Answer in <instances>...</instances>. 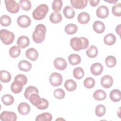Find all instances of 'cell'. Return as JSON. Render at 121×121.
Here are the masks:
<instances>
[{"mask_svg":"<svg viewBox=\"0 0 121 121\" xmlns=\"http://www.w3.org/2000/svg\"><path fill=\"white\" fill-rule=\"evenodd\" d=\"M76 82L71 79L67 80L64 83V87L69 92L74 91L77 88Z\"/></svg>","mask_w":121,"mask_h":121,"instance_id":"obj_27","label":"cell"},{"mask_svg":"<svg viewBox=\"0 0 121 121\" xmlns=\"http://www.w3.org/2000/svg\"><path fill=\"white\" fill-rule=\"evenodd\" d=\"M109 14V9L106 6L101 5L98 7L96 10V14L97 17L100 18H106Z\"/></svg>","mask_w":121,"mask_h":121,"instance_id":"obj_9","label":"cell"},{"mask_svg":"<svg viewBox=\"0 0 121 121\" xmlns=\"http://www.w3.org/2000/svg\"><path fill=\"white\" fill-rule=\"evenodd\" d=\"M95 80L92 77L86 78L84 81V86L87 88H92L95 86Z\"/></svg>","mask_w":121,"mask_h":121,"instance_id":"obj_40","label":"cell"},{"mask_svg":"<svg viewBox=\"0 0 121 121\" xmlns=\"http://www.w3.org/2000/svg\"><path fill=\"white\" fill-rule=\"evenodd\" d=\"M86 54L89 58H94L98 54V49L97 47L94 45H91L86 51Z\"/></svg>","mask_w":121,"mask_h":121,"instance_id":"obj_30","label":"cell"},{"mask_svg":"<svg viewBox=\"0 0 121 121\" xmlns=\"http://www.w3.org/2000/svg\"><path fill=\"white\" fill-rule=\"evenodd\" d=\"M110 98L111 100L114 102L120 101L121 99V93L120 90L117 89L112 90L110 94Z\"/></svg>","mask_w":121,"mask_h":121,"instance_id":"obj_23","label":"cell"},{"mask_svg":"<svg viewBox=\"0 0 121 121\" xmlns=\"http://www.w3.org/2000/svg\"><path fill=\"white\" fill-rule=\"evenodd\" d=\"M28 99L30 102L36 108L42 102V98L38 95V94L37 93H33L31 94Z\"/></svg>","mask_w":121,"mask_h":121,"instance_id":"obj_19","label":"cell"},{"mask_svg":"<svg viewBox=\"0 0 121 121\" xmlns=\"http://www.w3.org/2000/svg\"><path fill=\"white\" fill-rule=\"evenodd\" d=\"M53 64L56 69L60 70H64L67 66L66 60L61 57L56 58L54 60Z\"/></svg>","mask_w":121,"mask_h":121,"instance_id":"obj_10","label":"cell"},{"mask_svg":"<svg viewBox=\"0 0 121 121\" xmlns=\"http://www.w3.org/2000/svg\"><path fill=\"white\" fill-rule=\"evenodd\" d=\"M17 43L20 48H25L29 45L30 40L27 36L21 35L18 38Z\"/></svg>","mask_w":121,"mask_h":121,"instance_id":"obj_15","label":"cell"},{"mask_svg":"<svg viewBox=\"0 0 121 121\" xmlns=\"http://www.w3.org/2000/svg\"><path fill=\"white\" fill-rule=\"evenodd\" d=\"M106 112V108L103 104H98L96 106L95 109V113L98 117L103 116Z\"/></svg>","mask_w":121,"mask_h":121,"instance_id":"obj_39","label":"cell"},{"mask_svg":"<svg viewBox=\"0 0 121 121\" xmlns=\"http://www.w3.org/2000/svg\"><path fill=\"white\" fill-rule=\"evenodd\" d=\"M0 23L3 26H9L11 23V19L8 15H2L0 18Z\"/></svg>","mask_w":121,"mask_h":121,"instance_id":"obj_38","label":"cell"},{"mask_svg":"<svg viewBox=\"0 0 121 121\" xmlns=\"http://www.w3.org/2000/svg\"><path fill=\"white\" fill-rule=\"evenodd\" d=\"M104 1L106 2H108L110 3H112V4H115L117 2H118V0H104Z\"/></svg>","mask_w":121,"mask_h":121,"instance_id":"obj_49","label":"cell"},{"mask_svg":"<svg viewBox=\"0 0 121 121\" xmlns=\"http://www.w3.org/2000/svg\"><path fill=\"white\" fill-rule=\"evenodd\" d=\"M32 67V64L26 60H21L18 64L19 69L20 70L25 72H28L30 70Z\"/></svg>","mask_w":121,"mask_h":121,"instance_id":"obj_18","label":"cell"},{"mask_svg":"<svg viewBox=\"0 0 121 121\" xmlns=\"http://www.w3.org/2000/svg\"><path fill=\"white\" fill-rule=\"evenodd\" d=\"M112 13L116 17L121 16V3H118L112 7Z\"/></svg>","mask_w":121,"mask_h":121,"instance_id":"obj_42","label":"cell"},{"mask_svg":"<svg viewBox=\"0 0 121 121\" xmlns=\"http://www.w3.org/2000/svg\"><path fill=\"white\" fill-rule=\"evenodd\" d=\"M105 63L109 68H113L116 64V59L113 56H108L105 59Z\"/></svg>","mask_w":121,"mask_h":121,"instance_id":"obj_37","label":"cell"},{"mask_svg":"<svg viewBox=\"0 0 121 121\" xmlns=\"http://www.w3.org/2000/svg\"><path fill=\"white\" fill-rule=\"evenodd\" d=\"M104 69L102 64L100 63L96 62L92 65L90 68V71L92 74L95 76H98L100 75Z\"/></svg>","mask_w":121,"mask_h":121,"instance_id":"obj_13","label":"cell"},{"mask_svg":"<svg viewBox=\"0 0 121 121\" xmlns=\"http://www.w3.org/2000/svg\"><path fill=\"white\" fill-rule=\"evenodd\" d=\"M93 97L97 101H102L106 97V94L102 89H97L93 93Z\"/></svg>","mask_w":121,"mask_h":121,"instance_id":"obj_24","label":"cell"},{"mask_svg":"<svg viewBox=\"0 0 121 121\" xmlns=\"http://www.w3.org/2000/svg\"><path fill=\"white\" fill-rule=\"evenodd\" d=\"M49 10L48 6L45 4H42L39 5L33 11L32 13L33 17L36 20L43 19Z\"/></svg>","mask_w":121,"mask_h":121,"instance_id":"obj_3","label":"cell"},{"mask_svg":"<svg viewBox=\"0 0 121 121\" xmlns=\"http://www.w3.org/2000/svg\"><path fill=\"white\" fill-rule=\"evenodd\" d=\"M70 45L76 51L86 49L89 45L88 40L84 37H73L70 39Z\"/></svg>","mask_w":121,"mask_h":121,"instance_id":"obj_1","label":"cell"},{"mask_svg":"<svg viewBox=\"0 0 121 121\" xmlns=\"http://www.w3.org/2000/svg\"><path fill=\"white\" fill-rule=\"evenodd\" d=\"M21 53L20 48L17 46H13L9 50V54L13 58H16L18 57Z\"/></svg>","mask_w":121,"mask_h":121,"instance_id":"obj_35","label":"cell"},{"mask_svg":"<svg viewBox=\"0 0 121 121\" xmlns=\"http://www.w3.org/2000/svg\"><path fill=\"white\" fill-rule=\"evenodd\" d=\"M63 13L66 18L71 19L73 18L75 15V12L72 7L69 6H65L63 9Z\"/></svg>","mask_w":121,"mask_h":121,"instance_id":"obj_22","label":"cell"},{"mask_svg":"<svg viewBox=\"0 0 121 121\" xmlns=\"http://www.w3.org/2000/svg\"><path fill=\"white\" fill-rule=\"evenodd\" d=\"M0 119L2 121H16L17 116L14 112L3 111L0 114Z\"/></svg>","mask_w":121,"mask_h":121,"instance_id":"obj_8","label":"cell"},{"mask_svg":"<svg viewBox=\"0 0 121 121\" xmlns=\"http://www.w3.org/2000/svg\"><path fill=\"white\" fill-rule=\"evenodd\" d=\"M5 6L8 11L11 13H17L20 9V5L17 2L13 0H5Z\"/></svg>","mask_w":121,"mask_h":121,"instance_id":"obj_5","label":"cell"},{"mask_svg":"<svg viewBox=\"0 0 121 121\" xmlns=\"http://www.w3.org/2000/svg\"><path fill=\"white\" fill-rule=\"evenodd\" d=\"M19 3L22 9L24 10L28 11L31 8V3L28 0H20L19 1Z\"/></svg>","mask_w":121,"mask_h":121,"instance_id":"obj_43","label":"cell"},{"mask_svg":"<svg viewBox=\"0 0 121 121\" xmlns=\"http://www.w3.org/2000/svg\"><path fill=\"white\" fill-rule=\"evenodd\" d=\"M0 38L4 44L9 45L14 41L15 35L12 32L6 29H1L0 31Z\"/></svg>","mask_w":121,"mask_h":121,"instance_id":"obj_4","label":"cell"},{"mask_svg":"<svg viewBox=\"0 0 121 121\" xmlns=\"http://www.w3.org/2000/svg\"><path fill=\"white\" fill-rule=\"evenodd\" d=\"M73 75L75 78L80 79L84 75V71L82 68L80 67H77L74 69L73 71Z\"/></svg>","mask_w":121,"mask_h":121,"instance_id":"obj_36","label":"cell"},{"mask_svg":"<svg viewBox=\"0 0 121 121\" xmlns=\"http://www.w3.org/2000/svg\"><path fill=\"white\" fill-rule=\"evenodd\" d=\"M50 21L53 24L60 23L62 19V15L59 12H53L51 13L49 17Z\"/></svg>","mask_w":121,"mask_h":121,"instance_id":"obj_29","label":"cell"},{"mask_svg":"<svg viewBox=\"0 0 121 121\" xmlns=\"http://www.w3.org/2000/svg\"><path fill=\"white\" fill-rule=\"evenodd\" d=\"M24 85V84L22 82L14 79L11 85V90L13 93L18 94L22 91Z\"/></svg>","mask_w":121,"mask_h":121,"instance_id":"obj_12","label":"cell"},{"mask_svg":"<svg viewBox=\"0 0 121 121\" xmlns=\"http://www.w3.org/2000/svg\"><path fill=\"white\" fill-rule=\"evenodd\" d=\"M33 93L38 94L39 91L38 89L34 86H29L26 89L25 91V92L24 94V96L26 99H28L30 95Z\"/></svg>","mask_w":121,"mask_h":121,"instance_id":"obj_33","label":"cell"},{"mask_svg":"<svg viewBox=\"0 0 121 121\" xmlns=\"http://www.w3.org/2000/svg\"><path fill=\"white\" fill-rule=\"evenodd\" d=\"M87 0H71L72 7L76 9H83L87 5Z\"/></svg>","mask_w":121,"mask_h":121,"instance_id":"obj_16","label":"cell"},{"mask_svg":"<svg viewBox=\"0 0 121 121\" xmlns=\"http://www.w3.org/2000/svg\"><path fill=\"white\" fill-rule=\"evenodd\" d=\"M99 0H90L89 1L90 5L92 7H95L99 4Z\"/></svg>","mask_w":121,"mask_h":121,"instance_id":"obj_47","label":"cell"},{"mask_svg":"<svg viewBox=\"0 0 121 121\" xmlns=\"http://www.w3.org/2000/svg\"><path fill=\"white\" fill-rule=\"evenodd\" d=\"M94 30L98 34H102L105 30V26L103 22L100 21H95L93 25Z\"/></svg>","mask_w":121,"mask_h":121,"instance_id":"obj_20","label":"cell"},{"mask_svg":"<svg viewBox=\"0 0 121 121\" xmlns=\"http://www.w3.org/2000/svg\"><path fill=\"white\" fill-rule=\"evenodd\" d=\"M62 1L61 0H54L52 2V9L53 11L55 12H59L62 8Z\"/></svg>","mask_w":121,"mask_h":121,"instance_id":"obj_41","label":"cell"},{"mask_svg":"<svg viewBox=\"0 0 121 121\" xmlns=\"http://www.w3.org/2000/svg\"><path fill=\"white\" fill-rule=\"evenodd\" d=\"M121 25L120 24L117 26L116 27V32L120 36L121 35Z\"/></svg>","mask_w":121,"mask_h":121,"instance_id":"obj_48","label":"cell"},{"mask_svg":"<svg viewBox=\"0 0 121 121\" xmlns=\"http://www.w3.org/2000/svg\"><path fill=\"white\" fill-rule=\"evenodd\" d=\"M51 85L53 86H58L61 85L62 77L60 74L57 72H53L49 78Z\"/></svg>","mask_w":121,"mask_h":121,"instance_id":"obj_6","label":"cell"},{"mask_svg":"<svg viewBox=\"0 0 121 121\" xmlns=\"http://www.w3.org/2000/svg\"><path fill=\"white\" fill-rule=\"evenodd\" d=\"M11 76L8 71L1 70L0 71V79L2 82L8 83L11 80Z\"/></svg>","mask_w":121,"mask_h":121,"instance_id":"obj_28","label":"cell"},{"mask_svg":"<svg viewBox=\"0 0 121 121\" xmlns=\"http://www.w3.org/2000/svg\"><path fill=\"white\" fill-rule=\"evenodd\" d=\"M49 106V102L47 100L42 98V102L37 107L39 110H44L47 109Z\"/></svg>","mask_w":121,"mask_h":121,"instance_id":"obj_45","label":"cell"},{"mask_svg":"<svg viewBox=\"0 0 121 121\" xmlns=\"http://www.w3.org/2000/svg\"><path fill=\"white\" fill-rule=\"evenodd\" d=\"M26 55L28 59L34 61H35L37 59L39 54L35 49L34 48H30L26 51Z\"/></svg>","mask_w":121,"mask_h":121,"instance_id":"obj_14","label":"cell"},{"mask_svg":"<svg viewBox=\"0 0 121 121\" xmlns=\"http://www.w3.org/2000/svg\"><path fill=\"white\" fill-rule=\"evenodd\" d=\"M81 60L80 56L77 54H71L68 57L69 62L71 65H76L79 64Z\"/></svg>","mask_w":121,"mask_h":121,"instance_id":"obj_25","label":"cell"},{"mask_svg":"<svg viewBox=\"0 0 121 121\" xmlns=\"http://www.w3.org/2000/svg\"><path fill=\"white\" fill-rule=\"evenodd\" d=\"M52 116L50 113L43 112L37 115L35 118L36 121H51Z\"/></svg>","mask_w":121,"mask_h":121,"instance_id":"obj_31","label":"cell"},{"mask_svg":"<svg viewBox=\"0 0 121 121\" xmlns=\"http://www.w3.org/2000/svg\"><path fill=\"white\" fill-rule=\"evenodd\" d=\"M53 95L56 98L58 99H62L64 98L65 93L62 89L57 88L54 91Z\"/></svg>","mask_w":121,"mask_h":121,"instance_id":"obj_44","label":"cell"},{"mask_svg":"<svg viewBox=\"0 0 121 121\" xmlns=\"http://www.w3.org/2000/svg\"><path fill=\"white\" fill-rule=\"evenodd\" d=\"M46 28L43 24L37 25L32 34L33 40L34 42L39 43L43 41L45 37Z\"/></svg>","mask_w":121,"mask_h":121,"instance_id":"obj_2","label":"cell"},{"mask_svg":"<svg viewBox=\"0 0 121 121\" xmlns=\"http://www.w3.org/2000/svg\"><path fill=\"white\" fill-rule=\"evenodd\" d=\"M113 79L112 77L108 75L104 76L101 79V85L105 88L111 87L113 84Z\"/></svg>","mask_w":121,"mask_h":121,"instance_id":"obj_11","label":"cell"},{"mask_svg":"<svg viewBox=\"0 0 121 121\" xmlns=\"http://www.w3.org/2000/svg\"><path fill=\"white\" fill-rule=\"evenodd\" d=\"M1 101L3 104L6 105H10L14 102V98L12 95L9 94L3 95L1 97Z\"/></svg>","mask_w":121,"mask_h":121,"instance_id":"obj_34","label":"cell"},{"mask_svg":"<svg viewBox=\"0 0 121 121\" xmlns=\"http://www.w3.org/2000/svg\"><path fill=\"white\" fill-rule=\"evenodd\" d=\"M116 39L115 36L112 33H109L105 35L104 38V41L107 45H112L115 43Z\"/></svg>","mask_w":121,"mask_h":121,"instance_id":"obj_26","label":"cell"},{"mask_svg":"<svg viewBox=\"0 0 121 121\" xmlns=\"http://www.w3.org/2000/svg\"><path fill=\"white\" fill-rule=\"evenodd\" d=\"M14 79L18 80L22 82L24 85H25L27 82V78L23 74H17L14 78Z\"/></svg>","mask_w":121,"mask_h":121,"instance_id":"obj_46","label":"cell"},{"mask_svg":"<svg viewBox=\"0 0 121 121\" xmlns=\"http://www.w3.org/2000/svg\"><path fill=\"white\" fill-rule=\"evenodd\" d=\"M90 19L89 14L86 12H81L78 16V21L81 24H87L90 21Z\"/></svg>","mask_w":121,"mask_h":121,"instance_id":"obj_21","label":"cell"},{"mask_svg":"<svg viewBox=\"0 0 121 121\" xmlns=\"http://www.w3.org/2000/svg\"><path fill=\"white\" fill-rule=\"evenodd\" d=\"M30 106L26 103H20L17 107V110L18 112L21 115H26L30 112Z\"/></svg>","mask_w":121,"mask_h":121,"instance_id":"obj_17","label":"cell"},{"mask_svg":"<svg viewBox=\"0 0 121 121\" xmlns=\"http://www.w3.org/2000/svg\"><path fill=\"white\" fill-rule=\"evenodd\" d=\"M78 30L77 26L74 24H69L65 27V32L69 35H72L75 34Z\"/></svg>","mask_w":121,"mask_h":121,"instance_id":"obj_32","label":"cell"},{"mask_svg":"<svg viewBox=\"0 0 121 121\" xmlns=\"http://www.w3.org/2000/svg\"><path fill=\"white\" fill-rule=\"evenodd\" d=\"M17 24L21 27L26 28L31 25V20L30 17L26 15H21L17 17Z\"/></svg>","mask_w":121,"mask_h":121,"instance_id":"obj_7","label":"cell"}]
</instances>
